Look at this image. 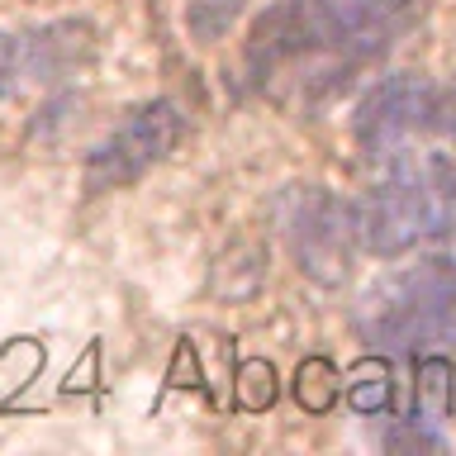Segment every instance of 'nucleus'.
<instances>
[{"label": "nucleus", "instance_id": "obj_9", "mask_svg": "<svg viewBox=\"0 0 456 456\" xmlns=\"http://www.w3.org/2000/svg\"><path fill=\"white\" fill-rule=\"evenodd\" d=\"M238 14H242V0H191V10H185V28H191L200 43H219Z\"/></svg>", "mask_w": 456, "mask_h": 456}, {"label": "nucleus", "instance_id": "obj_6", "mask_svg": "<svg viewBox=\"0 0 456 456\" xmlns=\"http://www.w3.org/2000/svg\"><path fill=\"white\" fill-rule=\"evenodd\" d=\"M419 362V380H413V423L437 428L452 413V362L442 352H423Z\"/></svg>", "mask_w": 456, "mask_h": 456}, {"label": "nucleus", "instance_id": "obj_7", "mask_svg": "<svg viewBox=\"0 0 456 456\" xmlns=\"http://www.w3.org/2000/svg\"><path fill=\"white\" fill-rule=\"evenodd\" d=\"M295 399L305 413H328L342 399V370L328 356H305L295 370Z\"/></svg>", "mask_w": 456, "mask_h": 456}, {"label": "nucleus", "instance_id": "obj_5", "mask_svg": "<svg viewBox=\"0 0 456 456\" xmlns=\"http://www.w3.org/2000/svg\"><path fill=\"white\" fill-rule=\"evenodd\" d=\"M433 91H437V81H428L423 71H390V77H380L352 110L356 148L370 162H385V157L413 148L428 134V119H433Z\"/></svg>", "mask_w": 456, "mask_h": 456}, {"label": "nucleus", "instance_id": "obj_3", "mask_svg": "<svg viewBox=\"0 0 456 456\" xmlns=\"http://www.w3.org/2000/svg\"><path fill=\"white\" fill-rule=\"evenodd\" d=\"M185 134V114L176 100L157 95L142 100L138 110H128V119L119 128H110L105 138L86 157V191L105 195V191H124V185L142 181L152 167H162L176 142Z\"/></svg>", "mask_w": 456, "mask_h": 456}, {"label": "nucleus", "instance_id": "obj_2", "mask_svg": "<svg viewBox=\"0 0 456 456\" xmlns=\"http://www.w3.org/2000/svg\"><path fill=\"white\" fill-rule=\"evenodd\" d=\"M356 333L380 356H413L456 347V262L423 256L385 276L356 309Z\"/></svg>", "mask_w": 456, "mask_h": 456}, {"label": "nucleus", "instance_id": "obj_12", "mask_svg": "<svg viewBox=\"0 0 456 456\" xmlns=\"http://www.w3.org/2000/svg\"><path fill=\"white\" fill-rule=\"evenodd\" d=\"M14 77H20V38L0 34V100L10 95Z\"/></svg>", "mask_w": 456, "mask_h": 456}, {"label": "nucleus", "instance_id": "obj_13", "mask_svg": "<svg viewBox=\"0 0 456 456\" xmlns=\"http://www.w3.org/2000/svg\"><path fill=\"white\" fill-rule=\"evenodd\" d=\"M452 413H456V366H452Z\"/></svg>", "mask_w": 456, "mask_h": 456}, {"label": "nucleus", "instance_id": "obj_11", "mask_svg": "<svg viewBox=\"0 0 456 456\" xmlns=\"http://www.w3.org/2000/svg\"><path fill=\"white\" fill-rule=\"evenodd\" d=\"M428 134H437L442 142L456 148V81L433 91V119H428Z\"/></svg>", "mask_w": 456, "mask_h": 456}, {"label": "nucleus", "instance_id": "obj_4", "mask_svg": "<svg viewBox=\"0 0 456 456\" xmlns=\"http://www.w3.org/2000/svg\"><path fill=\"white\" fill-rule=\"evenodd\" d=\"M281 233L305 276L319 285H342L352 276V205H342L323 185H295L281 195Z\"/></svg>", "mask_w": 456, "mask_h": 456}, {"label": "nucleus", "instance_id": "obj_10", "mask_svg": "<svg viewBox=\"0 0 456 456\" xmlns=\"http://www.w3.org/2000/svg\"><path fill=\"white\" fill-rule=\"evenodd\" d=\"M233 390H238V404L242 409L262 413V409L276 404V370H271V362H242Z\"/></svg>", "mask_w": 456, "mask_h": 456}, {"label": "nucleus", "instance_id": "obj_8", "mask_svg": "<svg viewBox=\"0 0 456 456\" xmlns=\"http://www.w3.org/2000/svg\"><path fill=\"white\" fill-rule=\"evenodd\" d=\"M390 399H395V385H390V366H376V362H366V366H356L352 370V380H347V404L356 413H390Z\"/></svg>", "mask_w": 456, "mask_h": 456}, {"label": "nucleus", "instance_id": "obj_1", "mask_svg": "<svg viewBox=\"0 0 456 456\" xmlns=\"http://www.w3.org/2000/svg\"><path fill=\"white\" fill-rule=\"evenodd\" d=\"M352 233L370 256H399L456 233V157L413 148L385 157L380 181L352 200Z\"/></svg>", "mask_w": 456, "mask_h": 456}]
</instances>
